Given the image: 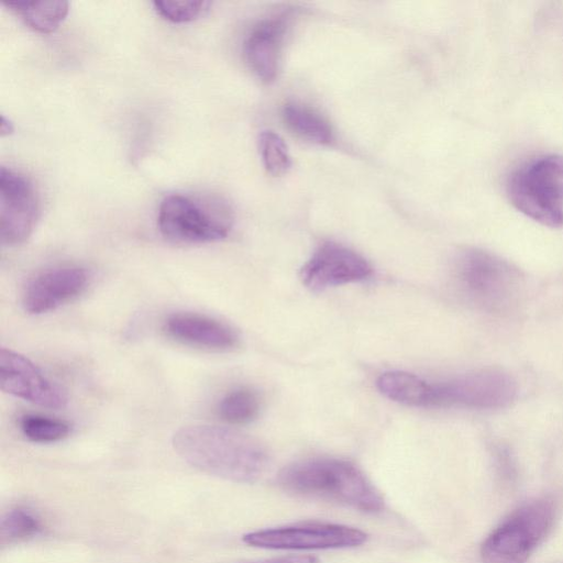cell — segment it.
Wrapping results in <instances>:
<instances>
[{
    "label": "cell",
    "instance_id": "cell-19",
    "mask_svg": "<svg viewBox=\"0 0 563 563\" xmlns=\"http://www.w3.org/2000/svg\"><path fill=\"white\" fill-rule=\"evenodd\" d=\"M20 429L25 438L36 443L60 441L71 432V426L67 421L37 413L22 416Z\"/></svg>",
    "mask_w": 563,
    "mask_h": 563
},
{
    "label": "cell",
    "instance_id": "cell-20",
    "mask_svg": "<svg viewBox=\"0 0 563 563\" xmlns=\"http://www.w3.org/2000/svg\"><path fill=\"white\" fill-rule=\"evenodd\" d=\"M41 529L40 520L27 509L14 508L1 519V542L13 543L35 536Z\"/></svg>",
    "mask_w": 563,
    "mask_h": 563
},
{
    "label": "cell",
    "instance_id": "cell-23",
    "mask_svg": "<svg viewBox=\"0 0 563 563\" xmlns=\"http://www.w3.org/2000/svg\"><path fill=\"white\" fill-rule=\"evenodd\" d=\"M258 563H320V561L311 555H287Z\"/></svg>",
    "mask_w": 563,
    "mask_h": 563
},
{
    "label": "cell",
    "instance_id": "cell-13",
    "mask_svg": "<svg viewBox=\"0 0 563 563\" xmlns=\"http://www.w3.org/2000/svg\"><path fill=\"white\" fill-rule=\"evenodd\" d=\"M163 331L173 340L209 351H229L239 336L229 324L197 312H174L163 322Z\"/></svg>",
    "mask_w": 563,
    "mask_h": 563
},
{
    "label": "cell",
    "instance_id": "cell-5",
    "mask_svg": "<svg viewBox=\"0 0 563 563\" xmlns=\"http://www.w3.org/2000/svg\"><path fill=\"white\" fill-rule=\"evenodd\" d=\"M453 269L463 295L487 311L509 308L522 285V276L517 267L482 249L468 247L459 252Z\"/></svg>",
    "mask_w": 563,
    "mask_h": 563
},
{
    "label": "cell",
    "instance_id": "cell-8",
    "mask_svg": "<svg viewBox=\"0 0 563 563\" xmlns=\"http://www.w3.org/2000/svg\"><path fill=\"white\" fill-rule=\"evenodd\" d=\"M367 534L353 527L305 522L257 530L243 536V541L255 548L272 550H327L354 548L363 544Z\"/></svg>",
    "mask_w": 563,
    "mask_h": 563
},
{
    "label": "cell",
    "instance_id": "cell-17",
    "mask_svg": "<svg viewBox=\"0 0 563 563\" xmlns=\"http://www.w3.org/2000/svg\"><path fill=\"white\" fill-rule=\"evenodd\" d=\"M283 118L287 126L303 140L317 144H329L333 140L330 123L308 106L287 103L283 109Z\"/></svg>",
    "mask_w": 563,
    "mask_h": 563
},
{
    "label": "cell",
    "instance_id": "cell-7",
    "mask_svg": "<svg viewBox=\"0 0 563 563\" xmlns=\"http://www.w3.org/2000/svg\"><path fill=\"white\" fill-rule=\"evenodd\" d=\"M517 390L516 380L509 374L500 369H481L432 383V407L498 409L510 405Z\"/></svg>",
    "mask_w": 563,
    "mask_h": 563
},
{
    "label": "cell",
    "instance_id": "cell-9",
    "mask_svg": "<svg viewBox=\"0 0 563 563\" xmlns=\"http://www.w3.org/2000/svg\"><path fill=\"white\" fill-rule=\"evenodd\" d=\"M40 216L37 192L27 177L4 166L0 169V240L3 245L23 243Z\"/></svg>",
    "mask_w": 563,
    "mask_h": 563
},
{
    "label": "cell",
    "instance_id": "cell-10",
    "mask_svg": "<svg viewBox=\"0 0 563 563\" xmlns=\"http://www.w3.org/2000/svg\"><path fill=\"white\" fill-rule=\"evenodd\" d=\"M373 273L371 264L354 250L336 242L321 244L300 269L302 284L320 291L361 282Z\"/></svg>",
    "mask_w": 563,
    "mask_h": 563
},
{
    "label": "cell",
    "instance_id": "cell-18",
    "mask_svg": "<svg viewBox=\"0 0 563 563\" xmlns=\"http://www.w3.org/2000/svg\"><path fill=\"white\" fill-rule=\"evenodd\" d=\"M261 408L258 395L251 388L240 387L227 393L218 404V416L230 424L253 421Z\"/></svg>",
    "mask_w": 563,
    "mask_h": 563
},
{
    "label": "cell",
    "instance_id": "cell-22",
    "mask_svg": "<svg viewBox=\"0 0 563 563\" xmlns=\"http://www.w3.org/2000/svg\"><path fill=\"white\" fill-rule=\"evenodd\" d=\"M164 19L180 23L197 19L206 12L211 2L206 0H156L152 2Z\"/></svg>",
    "mask_w": 563,
    "mask_h": 563
},
{
    "label": "cell",
    "instance_id": "cell-14",
    "mask_svg": "<svg viewBox=\"0 0 563 563\" xmlns=\"http://www.w3.org/2000/svg\"><path fill=\"white\" fill-rule=\"evenodd\" d=\"M290 18L289 12H284L260 22L244 42L243 52L249 67L265 82L276 78Z\"/></svg>",
    "mask_w": 563,
    "mask_h": 563
},
{
    "label": "cell",
    "instance_id": "cell-3",
    "mask_svg": "<svg viewBox=\"0 0 563 563\" xmlns=\"http://www.w3.org/2000/svg\"><path fill=\"white\" fill-rule=\"evenodd\" d=\"M233 220L229 202L213 194H169L161 201L157 212L161 234L176 244L222 240L229 234Z\"/></svg>",
    "mask_w": 563,
    "mask_h": 563
},
{
    "label": "cell",
    "instance_id": "cell-12",
    "mask_svg": "<svg viewBox=\"0 0 563 563\" xmlns=\"http://www.w3.org/2000/svg\"><path fill=\"white\" fill-rule=\"evenodd\" d=\"M90 279V272L77 265L44 269L25 285L22 306L31 314L55 310L79 297L87 289Z\"/></svg>",
    "mask_w": 563,
    "mask_h": 563
},
{
    "label": "cell",
    "instance_id": "cell-15",
    "mask_svg": "<svg viewBox=\"0 0 563 563\" xmlns=\"http://www.w3.org/2000/svg\"><path fill=\"white\" fill-rule=\"evenodd\" d=\"M378 390L399 404L432 407V383L408 372L389 371L377 378Z\"/></svg>",
    "mask_w": 563,
    "mask_h": 563
},
{
    "label": "cell",
    "instance_id": "cell-21",
    "mask_svg": "<svg viewBox=\"0 0 563 563\" xmlns=\"http://www.w3.org/2000/svg\"><path fill=\"white\" fill-rule=\"evenodd\" d=\"M258 148L263 164L271 175L280 176L290 168V155L279 134L271 130L262 132L258 139Z\"/></svg>",
    "mask_w": 563,
    "mask_h": 563
},
{
    "label": "cell",
    "instance_id": "cell-2",
    "mask_svg": "<svg viewBox=\"0 0 563 563\" xmlns=\"http://www.w3.org/2000/svg\"><path fill=\"white\" fill-rule=\"evenodd\" d=\"M277 482L296 495L322 498L365 512L384 508V498L353 463L335 457H313L284 467Z\"/></svg>",
    "mask_w": 563,
    "mask_h": 563
},
{
    "label": "cell",
    "instance_id": "cell-1",
    "mask_svg": "<svg viewBox=\"0 0 563 563\" xmlns=\"http://www.w3.org/2000/svg\"><path fill=\"white\" fill-rule=\"evenodd\" d=\"M175 452L192 467L236 483H254L267 471L269 456L255 439L210 424L178 429L172 439Z\"/></svg>",
    "mask_w": 563,
    "mask_h": 563
},
{
    "label": "cell",
    "instance_id": "cell-4",
    "mask_svg": "<svg viewBox=\"0 0 563 563\" xmlns=\"http://www.w3.org/2000/svg\"><path fill=\"white\" fill-rule=\"evenodd\" d=\"M507 196L521 213L550 228L563 225V155L538 156L515 169Z\"/></svg>",
    "mask_w": 563,
    "mask_h": 563
},
{
    "label": "cell",
    "instance_id": "cell-16",
    "mask_svg": "<svg viewBox=\"0 0 563 563\" xmlns=\"http://www.w3.org/2000/svg\"><path fill=\"white\" fill-rule=\"evenodd\" d=\"M4 5L14 11L33 30L41 33L53 32L65 19L68 2L63 0L5 1Z\"/></svg>",
    "mask_w": 563,
    "mask_h": 563
},
{
    "label": "cell",
    "instance_id": "cell-6",
    "mask_svg": "<svg viewBox=\"0 0 563 563\" xmlns=\"http://www.w3.org/2000/svg\"><path fill=\"white\" fill-rule=\"evenodd\" d=\"M554 520L552 504L537 500L516 510L483 542L484 563H525L548 536Z\"/></svg>",
    "mask_w": 563,
    "mask_h": 563
},
{
    "label": "cell",
    "instance_id": "cell-11",
    "mask_svg": "<svg viewBox=\"0 0 563 563\" xmlns=\"http://www.w3.org/2000/svg\"><path fill=\"white\" fill-rule=\"evenodd\" d=\"M1 390L51 409L64 408L67 396L27 357L2 347L0 351Z\"/></svg>",
    "mask_w": 563,
    "mask_h": 563
}]
</instances>
